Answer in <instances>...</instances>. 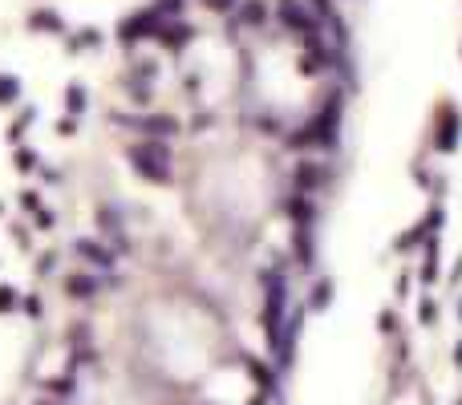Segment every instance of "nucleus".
Listing matches in <instances>:
<instances>
[{"label": "nucleus", "mask_w": 462, "mask_h": 405, "mask_svg": "<svg viewBox=\"0 0 462 405\" xmlns=\"http://www.w3.org/2000/svg\"><path fill=\"white\" fill-rule=\"evenodd\" d=\"M130 162L138 175L154 178V182H170V175H175V166H170V150H166L163 138H142V142H134L130 150Z\"/></svg>", "instance_id": "obj_1"}, {"label": "nucleus", "mask_w": 462, "mask_h": 405, "mask_svg": "<svg viewBox=\"0 0 462 405\" xmlns=\"http://www.w3.org/2000/svg\"><path fill=\"white\" fill-rule=\"evenodd\" d=\"M77 251H82V256H89V263H94V268H110V263H114V251H110V247H101V243H77Z\"/></svg>", "instance_id": "obj_2"}, {"label": "nucleus", "mask_w": 462, "mask_h": 405, "mask_svg": "<svg viewBox=\"0 0 462 405\" xmlns=\"http://www.w3.org/2000/svg\"><path fill=\"white\" fill-rule=\"evenodd\" d=\"M69 288H73V296H94V292H98V280H89V275H77Z\"/></svg>", "instance_id": "obj_3"}]
</instances>
